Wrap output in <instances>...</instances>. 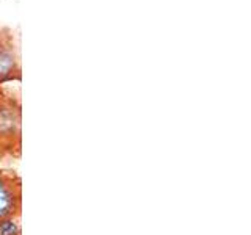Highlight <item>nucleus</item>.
I'll return each mask as SVG.
<instances>
[{
	"mask_svg": "<svg viewBox=\"0 0 251 235\" xmlns=\"http://www.w3.org/2000/svg\"><path fill=\"white\" fill-rule=\"evenodd\" d=\"M11 207V194L8 187L3 184V180L0 179V216L6 215Z\"/></svg>",
	"mask_w": 251,
	"mask_h": 235,
	"instance_id": "f257e3e1",
	"label": "nucleus"
},
{
	"mask_svg": "<svg viewBox=\"0 0 251 235\" xmlns=\"http://www.w3.org/2000/svg\"><path fill=\"white\" fill-rule=\"evenodd\" d=\"M0 234L2 235H14L16 234V226L10 221L3 223L2 226H0Z\"/></svg>",
	"mask_w": 251,
	"mask_h": 235,
	"instance_id": "f03ea898",
	"label": "nucleus"
},
{
	"mask_svg": "<svg viewBox=\"0 0 251 235\" xmlns=\"http://www.w3.org/2000/svg\"><path fill=\"white\" fill-rule=\"evenodd\" d=\"M8 66H10V61H8V58H5L3 55H0V74L5 72V70L8 69Z\"/></svg>",
	"mask_w": 251,
	"mask_h": 235,
	"instance_id": "7ed1b4c3",
	"label": "nucleus"
}]
</instances>
